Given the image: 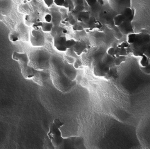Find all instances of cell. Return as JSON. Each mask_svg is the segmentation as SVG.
I'll use <instances>...</instances> for the list:
<instances>
[{"instance_id": "4316f807", "label": "cell", "mask_w": 150, "mask_h": 149, "mask_svg": "<svg viewBox=\"0 0 150 149\" xmlns=\"http://www.w3.org/2000/svg\"><path fill=\"white\" fill-rule=\"evenodd\" d=\"M111 33L112 35H113V37L118 40H120L122 38H123V35H122V33H121V31L119 30L117 26H115L111 30Z\"/></svg>"}, {"instance_id": "681fc988", "label": "cell", "mask_w": 150, "mask_h": 149, "mask_svg": "<svg viewBox=\"0 0 150 149\" xmlns=\"http://www.w3.org/2000/svg\"><path fill=\"white\" fill-rule=\"evenodd\" d=\"M26 1H31V0H26Z\"/></svg>"}, {"instance_id": "277c9868", "label": "cell", "mask_w": 150, "mask_h": 149, "mask_svg": "<svg viewBox=\"0 0 150 149\" xmlns=\"http://www.w3.org/2000/svg\"><path fill=\"white\" fill-rule=\"evenodd\" d=\"M12 58L18 62L21 74L25 78L30 79L35 76L36 70L29 65V58L26 53L14 52Z\"/></svg>"}, {"instance_id": "ee69618b", "label": "cell", "mask_w": 150, "mask_h": 149, "mask_svg": "<svg viewBox=\"0 0 150 149\" xmlns=\"http://www.w3.org/2000/svg\"><path fill=\"white\" fill-rule=\"evenodd\" d=\"M44 1L46 4V5L47 6V7L50 8L51 7V6L53 4V0H44Z\"/></svg>"}, {"instance_id": "8992f818", "label": "cell", "mask_w": 150, "mask_h": 149, "mask_svg": "<svg viewBox=\"0 0 150 149\" xmlns=\"http://www.w3.org/2000/svg\"><path fill=\"white\" fill-rule=\"evenodd\" d=\"M106 50L101 46H91L85 53L82 54L81 58L83 65L91 67V64L94 61L101 59L106 53Z\"/></svg>"}, {"instance_id": "f6af8a7d", "label": "cell", "mask_w": 150, "mask_h": 149, "mask_svg": "<svg viewBox=\"0 0 150 149\" xmlns=\"http://www.w3.org/2000/svg\"><path fill=\"white\" fill-rule=\"evenodd\" d=\"M141 70H142L143 73L149 74V66L145 67V68H140Z\"/></svg>"}, {"instance_id": "e575fe53", "label": "cell", "mask_w": 150, "mask_h": 149, "mask_svg": "<svg viewBox=\"0 0 150 149\" xmlns=\"http://www.w3.org/2000/svg\"><path fill=\"white\" fill-rule=\"evenodd\" d=\"M76 58H74L72 57H69V56H68L67 55H64V60L65 62H67V63L73 65L74 62L75 60H76Z\"/></svg>"}, {"instance_id": "30bf717a", "label": "cell", "mask_w": 150, "mask_h": 149, "mask_svg": "<svg viewBox=\"0 0 150 149\" xmlns=\"http://www.w3.org/2000/svg\"><path fill=\"white\" fill-rule=\"evenodd\" d=\"M32 78L36 84L40 86H44L51 79L50 70H36L35 76Z\"/></svg>"}, {"instance_id": "2e32d148", "label": "cell", "mask_w": 150, "mask_h": 149, "mask_svg": "<svg viewBox=\"0 0 150 149\" xmlns=\"http://www.w3.org/2000/svg\"><path fill=\"white\" fill-rule=\"evenodd\" d=\"M13 4L11 0H0V11L3 16H6L11 12Z\"/></svg>"}, {"instance_id": "b9f144b4", "label": "cell", "mask_w": 150, "mask_h": 149, "mask_svg": "<svg viewBox=\"0 0 150 149\" xmlns=\"http://www.w3.org/2000/svg\"><path fill=\"white\" fill-rule=\"evenodd\" d=\"M45 22L46 23H51V21H52V16H51V15L50 13L46 14L45 16Z\"/></svg>"}, {"instance_id": "836d02e7", "label": "cell", "mask_w": 150, "mask_h": 149, "mask_svg": "<svg viewBox=\"0 0 150 149\" xmlns=\"http://www.w3.org/2000/svg\"><path fill=\"white\" fill-rule=\"evenodd\" d=\"M76 40L74 39H69V40H67V41H66V46H67V49H69L70 48L73 47V46L76 44Z\"/></svg>"}, {"instance_id": "52a82bcc", "label": "cell", "mask_w": 150, "mask_h": 149, "mask_svg": "<svg viewBox=\"0 0 150 149\" xmlns=\"http://www.w3.org/2000/svg\"><path fill=\"white\" fill-rule=\"evenodd\" d=\"M55 149H86L84 139L80 136L64 137L63 140Z\"/></svg>"}, {"instance_id": "7dc6e473", "label": "cell", "mask_w": 150, "mask_h": 149, "mask_svg": "<svg viewBox=\"0 0 150 149\" xmlns=\"http://www.w3.org/2000/svg\"><path fill=\"white\" fill-rule=\"evenodd\" d=\"M97 3H98L99 4H100L101 6H103L105 4V2L103 0H97Z\"/></svg>"}, {"instance_id": "8d00e7d4", "label": "cell", "mask_w": 150, "mask_h": 149, "mask_svg": "<svg viewBox=\"0 0 150 149\" xmlns=\"http://www.w3.org/2000/svg\"><path fill=\"white\" fill-rule=\"evenodd\" d=\"M45 147L46 149H55V147L53 145V144L51 143L50 139L47 137L45 140Z\"/></svg>"}, {"instance_id": "7402d4cb", "label": "cell", "mask_w": 150, "mask_h": 149, "mask_svg": "<svg viewBox=\"0 0 150 149\" xmlns=\"http://www.w3.org/2000/svg\"><path fill=\"white\" fill-rule=\"evenodd\" d=\"M118 78V73L117 70V67H113L110 68V70L104 77L106 80H116Z\"/></svg>"}, {"instance_id": "cb8c5ba5", "label": "cell", "mask_w": 150, "mask_h": 149, "mask_svg": "<svg viewBox=\"0 0 150 149\" xmlns=\"http://www.w3.org/2000/svg\"><path fill=\"white\" fill-rule=\"evenodd\" d=\"M64 28L61 26L60 25L53 26L52 30L51 31V35L52 36L53 38H55L56 36H64L63 34V30Z\"/></svg>"}, {"instance_id": "7a4b0ae2", "label": "cell", "mask_w": 150, "mask_h": 149, "mask_svg": "<svg viewBox=\"0 0 150 149\" xmlns=\"http://www.w3.org/2000/svg\"><path fill=\"white\" fill-rule=\"evenodd\" d=\"M126 41L129 43V46L134 57H141L149 48L150 35L146 33L140 32L139 33H131L126 36Z\"/></svg>"}, {"instance_id": "d4e9b609", "label": "cell", "mask_w": 150, "mask_h": 149, "mask_svg": "<svg viewBox=\"0 0 150 149\" xmlns=\"http://www.w3.org/2000/svg\"><path fill=\"white\" fill-rule=\"evenodd\" d=\"M139 63L140 68H145L149 66V57H148L147 55L144 54L141 56Z\"/></svg>"}, {"instance_id": "7c38bea8", "label": "cell", "mask_w": 150, "mask_h": 149, "mask_svg": "<svg viewBox=\"0 0 150 149\" xmlns=\"http://www.w3.org/2000/svg\"><path fill=\"white\" fill-rule=\"evenodd\" d=\"M63 71L65 76L71 81H75L77 76V70L75 68L73 65L65 62L63 60Z\"/></svg>"}, {"instance_id": "d6a6232c", "label": "cell", "mask_w": 150, "mask_h": 149, "mask_svg": "<svg viewBox=\"0 0 150 149\" xmlns=\"http://www.w3.org/2000/svg\"><path fill=\"white\" fill-rule=\"evenodd\" d=\"M65 55H67L68 56H69V57H73L74 58H78L79 57H78V56L74 52V51L73 50V47L68 49L67 50V52H66V54Z\"/></svg>"}, {"instance_id": "ba28073f", "label": "cell", "mask_w": 150, "mask_h": 149, "mask_svg": "<svg viewBox=\"0 0 150 149\" xmlns=\"http://www.w3.org/2000/svg\"><path fill=\"white\" fill-rule=\"evenodd\" d=\"M31 43L34 46H43L45 44V36L41 28H34L30 35Z\"/></svg>"}, {"instance_id": "5b68a950", "label": "cell", "mask_w": 150, "mask_h": 149, "mask_svg": "<svg viewBox=\"0 0 150 149\" xmlns=\"http://www.w3.org/2000/svg\"><path fill=\"white\" fill-rule=\"evenodd\" d=\"M63 125L64 123L59 118L54 119L53 122L50 125L47 137L50 139L54 147L59 145L63 140L64 137H63L62 133L60 130V128Z\"/></svg>"}, {"instance_id": "ab89813d", "label": "cell", "mask_w": 150, "mask_h": 149, "mask_svg": "<svg viewBox=\"0 0 150 149\" xmlns=\"http://www.w3.org/2000/svg\"><path fill=\"white\" fill-rule=\"evenodd\" d=\"M103 25V23H101L100 21L97 20L96 23V25H95V30H96L97 31H99L101 30Z\"/></svg>"}, {"instance_id": "603a6c76", "label": "cell", "mask_w": 150, "mask_h": 149, "mask_svg": "<svg viewBox=\"0 0 150 149\" xmlns=\"http://www.w3.org/2000/svg\"><path fill=\"white\" fill-rule=\"evenodd\" d=\"M96 21H97V20L96 19V18H95L94 16H90V18H89V20L84 23L86 24V29L88 28L89 30H90V32L95 31Z\"/></svg>"}, {"instance_id": "9a60e30c", "label": "cell", "mask_w": 150, "mask_h": 149, "mask_svg": "<svg viewBox=\"0 0 150 149\" xmlns=\"http://www.w3.org/2000/svg\"><path fill=\"white\" fill-rule=\"evenodd\" d=\"M73 50L78 57H81L82 54L86 53L88 51L87 45L83 40H76V44L73 46Z\"/></svg>"}, {"instance_id": "4dcf8cb0", "label": "cell", "mask_w": 150, "mask_h": 149, "mask_svg": "<svg viewBox=\"0 0 150 149\" xmlns=\"http://www.w3.org/2000/svg\"><path fill=\"white\" fill-rule=\"evenodd\" d=\"M73 67H74L75 68H76V70L83 68V67L84 66V65H83V62H82V60H81V57L76 59V60H75V61H74V63L73 64Z\"/></svg>"}, {"instance_id": "9c48e42d", "label": "cell", "mask_w": 150, "mask_h": 149, "mask_svg": "<svg viewBox=\"0 0 150 149\" xmlns=\"http://www.w3.org/2000/svg\"><path fill=\"white\" fill-rule=\"evenodd\" d=\"M91 67L93 68V72L95 76L103 78L105 77L110 68L102 62L101 59L94 61L91 64Z\"/></svg>"}, {"instance_id": "d6986e66", "label": "cell", "mask_w": 150, "mask_h": 149, "mask_svg": "<svg viewBox=\"0 0 150 149\" xmlns=\"http://www.w3.org/2000/svg\"><path fill=\"white\" fill-rule=\"evenodd\" d=\"M40 19L38 18V15L36 13L30 14V15H26L25 16V24L28 26H32L33 25L39 21Z\"/></svg>"}, {"instance_id": "484cf974", "label": "cell", "mask_w": 150, "mask_h": 149, "mask_svg": "<svg viewBox=\"0 0 150 149\" xmlns=\"http://www.w3.org/2000/svg\"><path fill=\"white\" fill-rule=\"evenodd\" d=\"M126 20V18L121 14H117L113 17V22L115 26H119L122 23Z\"/></svg>"}, {"instance_id": "ac0fdd59", "label": "cell", "mask_w": 150, "mask_h": 149, "mask_svg": "<svg viewBox=\"0 0 150 149\" xmlns=\"http://www.w3.org/2000/svg\"><path fill=\"white\" fill-rule=\"evenodd\" d=\"M121 15L125 16V17L126 18V20H128L129 21L132 22L134 17L135 10L133 8L127 7L124 10V11L121 13Z\"/></svg>"}, {"instance_id": "ffe728a7", "label": "cell", "mask_w": 150, "mask_h": 149, "mask_svg": "<svg viewBox=\"0 0 150 149\" xmlns=\"http://www.w3.org/2000/svg\"><path fill=\"white\" fill-rule=\"evenodd\" d=\"M115 57H112V56H111L108 54H107L105 53V54L103 55V57L101 58V61L102 62L107 65L108 67H109L110 68L115 67Z\"/></svg>"}, {"instance_id": "4fadbf2b", "label": "cell", "mask_w": 150, "mask_h": 149, "mask_svg": "<svg viewBox=\"0 0 150 149\" xmlns=\"http://www.w3.org/2000/svg\"><path fill=\"white\" fill-rule=\"evenodd\" d=\"M118 28L123 36H127L129 34L134 33L132 22L129 21L127 20H125Z\"/></svg>"}, {"instance_id": "83f0119b", "label": "cell", "mask_w": 150, "mask_h": 149, "mask_svg": "<svg viewBox=\"0 0 150 149\" xmlns=\"http://www.w3.org/2000/svg\"><path fill=\"white\" fill-rule=\"evenodd\" d=\"M53 27V25L52 23H46V22H43L42 23V26L41 27V30L43 32H47L50 33L51 30H52Z\"/></svg>"}, {"instance_id": "7bdbcfd3", "label": "cell", "mask_w": 150, "mask_h": 149, "mask_svg": "<svg viewBox=\"0 0 150 149\" xmlns=\"http://www.w3.org/2000/svg\"><path fill=\"white\" fill-rule=\"evenodd\" d=\"M118 45L119 46H120V47H121V48H126L129 46V43L126 41H122V42L120 43Z\"/></svg>"}, {"instance_id": "f35d334b", "label": "cell", "mask_w": 150, "mask_h": 149, "mask_svg": "<svg viewBox=\"0 0 150 149\" xmlns=\"http://www.w3.org/2000/svg\"><path fill=\"white\" fill-rule=\"evenodd\" d=\"M64 2L65 0H53V3L58 6H63Z\"/></svg>"}, {"instance_id": "e0dca14e", "label": "cell", "mask_w": 150, "mask_h": 149, "mask_svg": "<svg viewBox=\"0 0 150 149\" xmlns=\"http://www.w3.org/2000/svg\"><path fill=\"white\" fill-rule=\"evenodd\" d=\"M51 15L52 16V21L51 23H53V26L60 25L61 21H62V14L60 13L59 10H51Z\"/></svg>"}, {"instance_id": "f546056e", "label": "cell", "mask_w": 150, "mask_h": 149, "mask_svg": "<svg viewBox=\"0 0 150 149\" xmlns=\"http://www.w3.org/2000/svg\"><path fill=\"white\" fill-rule=\"evenodd\" d=\"M126 60V57L125 56H120L118 57H115V66L118 67V66Z\"/></svg>"}, {"instance_id": "8fae6325", "label": "cell", "mask_w": 150, "mask_h": 149, "mask_svg": "<svg viewBox=\"0 0 150 149\" xmlns=\"http://www.w3.org/2000/svg\"><path fill=\"white\" fill-rule=\"evenodd\" d=\"M131 0H109V5L117 14H121L125 9L131 7Z\"/></svg>"}, {"instance_id": "44dd1931", "label": "cell", "mask_w": 150, "mask_h": 149, "mask_svg": "<svg viewBox=\"0 0 150 149\" xmlns=\"http://www.w3.org/2000/svg\"><path fill=\"white\" fill-rule=\"evenodd\" d=\"M75 20L77 22H84L87 21L90 17V14L88 11H83L78 13L76 16H74Z\"/></svg>"}, {"instance_id": "74e56055", "label": "cell", "mask_w": 150, "mask_h": 149, "mask_svg": "<svg viewBox=\"0 0 150 149\" xmlns=\"http://www.w3.org/2000/svg\"><path fill=\"white\" fill-rule=\"evenodd\" d=\"M106 53L111 56H112V57H115V47L110 46V47L106 50Z\"/></svg>"}, {"instance_id": "5bb4252c", "label": "cell", "mask_w": 150, "mask_h": 149, "mask_svg": "<svg viewBox=\"0 0 150 149\" xmlns=\"http://www.w3.org/2000/svg\"><path fill=\"white\" fill-rule=\"evenodd\" d=\"M54 39V47L59 52H67L68 50L66 46V41H67V37L66 36H56Z\"/></svg>"}, {"instance_id": "bcb514c9", "label": "cell", "mask_w": 150, "mask_h": 149, "mask_svg": "<svg viewBox=\"0 0 150 149\" xmlns=\"http://www.w3.org/2000/svg\"><path fill=\"white\" fill-rule=\"evenodd\" d=\"M77 23H78V22H77ZM83 30H84L83 28L78 23V27H77L76 31H83Z\"/></svg>"}, {"instance_id": "c3c4849f", "label": "cell", "mask_w": 150, "mask_h": 149, "mask_svg": "<svg viewBox=\"0 0 150 149\" xmlns=\"http://www.w3.org/2000/svg\"><path fill=\"white\" fill-rule=\"evenodd\" d=\"M3 18H4V16H3V15H1V11H0V21L3 20Z\"/></svg>"}, {"instance_id": "f907efd6", "label": "cell", "mask_w": 150, "mask_h": 149, "mask_svg": "<svg viewBox=\"0 0 150 149\" xmlns=\"http://www.w3.org/2000/svg\"><path fill=\"white\" fill-rule=\"evenodd\" d=\"M37 1H39V0H37Z\"/></svg>"}, {"instance_id": "6da1fadb", "label": "cell", "mask_w": 150, "mask_h": 149, "mask_svg": "<svg viewBox=\"0 0 150 149\" xmlns=\"http://www.w3.org/2000/svg\"><path fill=\"white\" fill-rule=\"evenodd\" d=\"M63 60L58 56H51L50 59V76L54 86L63 93L71 91L76 83L67 78L63 71Z\"/></svg>"}, {"instance_id": "60d3db41", "label": "cell", "mask_w": 150, "mask_h": 149, "mask_svg": "<svg viewBox=\"0 0 150 149\" xmlns=\"http://www.w3.org/2000/svg\"><path fill=\"white\" fill-rule=\"evenodd\" d=\"M68 11H71L74 8L73 1L72 0H68Z\"/></svg>"}, {"instance_id": "1f68e13d", "label": "cell", "mask_w": 150, "mask_h": 149, "mask_svg": "<svg viewBox=\"0 0 150 149\" xmlns=\"http://www.w3.org/2000/svg\"><path fill=\"white\" fill-rule=\"evenodd\" d=\"M68 16L69 18L68 23H69L70 26H73L74 25H75L77 23V21L75 20V18H74V16L72 15L71 12L68 11Z\"/></svg>"}, {"instance_id": "3957f363", "label": "cell", "mask_w": 150, "mask_h": 149, "mask_svg": "<svg viewBox=\"0 0 150 149\" xmlns=\"http://www.w3.org/2000/svg\"><path fill=\"white\" fill-rule=\"evenodd\" d=\"M50 53L43 50H36L30 52L28 56L29 65L36 70H50Z\"/></svg>"}, {"instance_id": "f1b7e54d", "label": "cell", "mask_w": 150, "mask_h": 149, "mask_svg": "<svg viewBox=\"0 0 150 149\" xmlns=\"http://www.w3.org/2000/svg\"><path fill=\"white\" fill-rule=\"evenodd\" d=\"M9 40L12 42H16V41L20 40V36H19L18 33L16 30L15 31H12L11 32H10V33L9 35Z\"/></svg>"}, {"instance_id": "d590c367", "label": "cell", "mask_w": 150, "mask_h": 149, "mask_svg": "<svg viewBox=\"0 0 150 149\" xmlns=\"http://www.w3.org/2000/svg\"><path fill=\"white\" fill-rule=\"evenodd\" d=\"M97 3V0H84V4L88 7H92Z\"/></svg>"}]
</instances>
